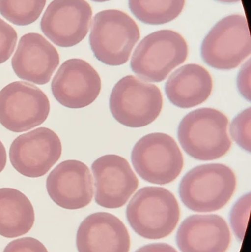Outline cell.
Instances as JSON below:
<instances>
[{
    "instance_id": "obj_9",
    "label": "cell",
    "mask_w": 251,
    "mask_h": 252,
    "mask_svg": "<svg viewBox=\"0 0 251 252\" xmlns=\"http://www.w3.org/2000/svg\"><path fill=\"white\" fill-rule=\"evenodd\" d=\"M50 104L45 93L25 81H15L0 91V124L14 133L28 131L45 122Z\"/></svg>"
},
{
    "instance_id": "obj_19",
    "label": "cell",
    "mask_w": 251,
    "mask_h": 252,
    "mask_svg": "<svg viewBox=\"0 0 251 252\" xmlns=\"http://www.w3.org/2000/svg\"><path fill=\"white\" fill-rule=\"evenodd\" d=\"M35 222L29 198L18 189L0 188V235L7 238L25 235Z\"/></svg>"
},
{
    "instance_id": "obj_15",
    "label": "cell",
    "mask_w": 251,
    "mask_h": 252,
    "mask_svg": "<svg viewBox=\"0 0 251 252\" xmlns=\"http://www.w3.org/2000/svg\"><path fill=\"white\" fill-rule=\"evenodd\" d=\"M11 63L20 79L44 85L58 67L60 56L56 47L44 36L30 32L19 40Z\"/></svg>"
},
{
    "instance_id": "obj_28",
    "label": "cell",
    "mask_w": 251,
    "mask_h": 252,
    "mask_svg": "<svg viewBox=\"0 0 251 252\" xmlns=\"http://www.w3.org/2000/svg\"><path fill=\"white\" fill-rule=\"evenodd\" d=\"M7 163V152L2 142L0 141V173L3 171Z\"/></svg>"
},
{
    "instance_id": "obj_16",
    "label": "cell",
    "mask_w": 251,
    "mask_h": 252,
    "mask_svg": "<svg viewBox=\"0 0 251 252\" xmlns=\"http://www.w3.org/2000/svg\"><path fill=\"white\" fill-rule=\"evenodd\" d=\"M76 246L78 252H129L131 239L128 229L117 217L96 213L80 225Z\"/></svg>"
},
{
    "instance_id": "obj_27",
    "label": "cell",
    "mask_w": 251,
    "mask_h": 252,
    "mask_svg": "<svg viewBox=\"0 0 251 252\" xmlns=\"http://www.w3.org/2000/svg\"><path fill=\"white\" fill-rule=\"evenodd\" d=\"M135 252H178L172 246L167 244H153L144 246Z\"/></svg>"
},
{
    "instance_id": "obj_29",
    "label": "cell",
    "mask_w": 251,
    "mask_h": 252,
    "mask_svg": "<svg viewBox=\"0 0 251 252\" xmlns=\"http://www.w3.org/2000/svg\"><path fill=\"white\" fill-rule=\"evenodd\" d=\"M216 1L223 3H235L240 1V0H216Z\"/></svg>"
},
{
    "instance_id": "obj_21",
    "label": "cell",
    "mask_w": 251,
    "mask_h": 252,
    "mask_svg": "<svg viewBox=\"0 0 251 252\" xmlns=\"http://www.w3.org/2000/svg\"><path fill=\"white\" fill-rule=\"evenodd\" d=\"M47 0H0V14L11 23L25 26L41 16Z\"/></svg>"
},
{
    "instance_id": "obj_4",
    "label": "cell",
    "mask_w": 251,
    "mask_h": 252,
    "mask_svg": "<svg viewBox=\"0 0 251 252\" xmlns=\"http://www.w3.org/2000/svg\"><path fill=\"white\" fill-rule=\"evenodd\" d=\"M140 38L135 21L118 10H103L94 17L89 36L97 60L109 66H120L129 60Z\"/></svg>"
},
{
    "instance_id": "obj_13",
    "label": "cell",
    "mask_w": 251,
    "mask_h": 252,
    "mask_svg": "<svg viewBox=\"0 0 251 252\" xmlns=\"http://www.w3.org/2000/svg\"><path fill=\"white\" fill-rule=\"evenodd\" d=\"M95 201L108 209L126 204L139 186L138 178L128 161L117 155H105L94 161Z\"/></svg>"
},
{
    "instance_id": "obj_2",
    "label": "cell",
    "mask_w": 251,
    "mask_h": 252,
    "mask_svg": "<svg viewBox=\"0 0 251 252\" xmlns=\"http://www.w3.org/2000/svg\"><path fill=\"white\" fill-rule=\"evenodd\" d=\"M126 216L132 229L140 236L162 239L176 227L180 219L179 204L168 189L146 187L133 197L127 207Z\"/></svg>"
},
{
    "instance_id": "obj_11",
    "label": "cell",
    "mask_w": 251,
    "mask_h": 252,
    "mask_svg": "<svg viewBox=\"0 0 251 252\" xmlns=\"http://www.w3.org/2000/svg\"><path fill=\"white\" fill-rule=\"evenodd\" d=\"M92 9L85 0H53L41 21L43 33L56 45L71 47L88 34Z\"/></svg>"
},
{
    "instance_id": "obj_25",
    "label": "cell",
    "mask_w": 251,
    "mask_h": 252,
    "mask_svg": "<svg viewBox=\"0 0 251 252\" xmlns=\"http://www.w3.org/2000/svg\"><path fill=\"white\" fill-rule=\"evenodd\" d=\"M3 252H49L44 244L33 238H19L7 244Z\"/></svg>"
},
{
    "instance_id": "obj_5",
    "label": "cell",
    "mask_w": 251,
    "mask_h": 252,
    "mask_svg": "<svg viewBox=\"0 0 251 252\" xmlns=\"http://www.w3.org/2000/svg\"><path fill=\"white\" fill-rule=\"evenodd\" d=\"M188 45L181 34L169 30L156 31L141 40L131 62L133 72L148 82H162L187 60Z\"/></svg>"
},
{
    "instance_id": "obj_14",
    "label": "cell",
    "mask_w": 251,
    "mask_h": 252,
    "mask_svg": "<svg viewBox=\"0 0 251 252\" xmlns=\"http://www.w3.org/2000/svg\"><path fill=\"white\" fill-rule=\"evenodd\" d=\"M47 189L59 207L66 210L84 208L91 202L94 195L92 176L82 161H62L49 174Z\"/></svg>"
},
{
    "instance_id": "obj_10",
    "label": "cell",
    "mask_w": 251,
    "mask_h": 252,
    "mask_svg": "<svg viewBox=\"0 0 251 252\" xmlns=\"http://www.w3.org/2000/svg\"><path fill=\"white\" fill-rule=\"evenodd\" d=\"M62 145L56 132L38 127L17 136L10 145V162L20 174L29 178L44 176L60 159Z\"/></svg>"
},
{
    "instance_id": "obj_26",
    "label": "cell",
    "mask_w": 251,
    "mask_h": 252,
    "mask_svg": "<svg viewBox=\"0 0 251 252\" xmlns=\"http://www.w3.org/2000/svg\"><path fill=\"white\" fill-rule=\"evenodd\" d=\"M251 60L245 63L237 77L239 92L248 101H251Z\"/></svg>"
},
{
    "instance_id": "obj_22",
    "label": "cell",
    "mask_w": 251,
    "mask_h": 252,
    "mask_svg": "<svg viewBox=\"0 0 251 252\" xmlns=\"http://www.w3.org/2000/svg\"><path fill=\"white\" fill-rule=\"evenodd\" d=\"M251 108L245 109L231 123L230 133L233 140L245 151L251 149Z\"/></svg>"
},
{
    "instance_id": "obj_20",
    "label": "cell",
    "mask_w": 251,
    "mask_h": 252,
    "mask_svg": "<svg viewBox=\"0 0 251 252\" xmlns=\"http://www.w3.org/2000/svg\"><path fill=\"white\" fill-rule=\"evenodd\" d=\"M129 7L137 19L147 25L168 23L176 19L185 0H129Z\"/></svg>"
},
{
    "instance_id": "obj_17",
    "label": "cell",
    "mask_w": 251,
    "mask_h": 252,
    "mask_svg": "<svg viewBox=\"0 0 251 252\" xmlns=\"http://www.w3.org/2000/svg\"><path fill=\"white\" fill-rule=\"evenodd\" d=\"M231 240L226 221L218 215H193L187 218L176 237L181 252H225Z\"/></svg>"
},
{
    "instance_id": "obj_30",
    "label": "cell",
    "mask_w": 251,
    "mask_h": 252,
    "mask_svg": "<svg viewBox=\"0 0 251 252\" xmlns=\"http://www.w3.org/2000/svg\"><path fill=\"white\" fill-rule=\"evenodd\" d=\"M91 1H96V2H104V1H109V0H91Z\"/></svg>"
},
{
    "instance_id": "obj_24",
    "label": "cell",
    "mask_w": 251,
    "mask_h": 252,
    "mask_svg": "<svg viewBox=\"0 0 251 252\" xmlns=\"http://www.w3.org/2000/svg\"><path fill=\"white\" fill-rule=\"evenodd\" d=\"M18 36L14 28L0 19V64L7 62L13 54Z\"/></svg>"
},
{
    "instance_id": "obj_23",
    "label": "cell",
    "mask_w": 251,
    "mask_h": 252,
    "mask_svg": "<svg viewBox=\"0 0 251 252\" xmlns=\"http://www.w3.org/2000/svg\"><path fill=\"white\" fill-rule=\"evenodd\" d=\"M251 193L242 196L236 202L231 212V223L233 231L240 241H243L251 210Z\"/></svg>"
},
{
    "instance_id": "obj_12",
    "label": "cell",
    "mask_w": 251,
    "mask_h": 252,
    "mask_svg": "<svg viewBox=\"0 0 251 252\" xmlns=\"http://www.w3.org/2000/svg\"><path fill=\"white\" fill-rule=\"evenodd\" d=\"M101 79L91 64L79 59L62 63L52 81L56 100L69 109H82L93 103L101 91Z\"/></svg>"
},
{
    "instance_id": "obj_1",
    "label": "cell",
    "mask_w": 251,
    "mask_h": 252,
    "mask_svg": "<svg viewBox=\"0 0 251 252\" xmlns=\"http://www.w3.org/2000/svg\"><path fill=\"white\" fill-rule=\"evenodd\" d=\"M228 126V118L220 111L212 108L196 109L180 123L178 140L184 151L195 159H218L231 147Z\"/></svg>"
},
{
    "instance_id": "obj_7",
    "label": "cell",
    "mask_w": 251,
    "mask_h": 252,
    "mask_svg": "<svg viewBox=\"0 0 251 252\" xmlns=\"http://www.w3.org/2000/svg\"><path fill=\"white\" fill-rule=\"evenodd\" d=\"M136 172L146 182L167 185L177 179L184 167V157L173 138L164 133L146 135L131 153Z\"/></svg>"
},
{
    "instance_id": "obj_3",
    "label": "cell",
    "mask_w": 251,
    "mask_h": 252,
    "mask_svg": "<svg viewBox=\"0 0 251 252\" xmlns=\"http://www.w3.org/2000/svg\"><path fill=\"white\" fill-rule=\"evenodd\" d=\"M235 173L223 164L197 166L183 177L179 195L184 205L195 212L209 213L225 207L235 192Z\"/></svg>"
},
{
    "instance_id": "obj_8",
    "label": "cell",
    "mask_w": 251,
    "mask_h": 252,
    "mask_svg": "<svg viewBox=\"0 0 251 252\" xmlns=\"http://www.w3.org/2000/svg\"><path fill=\"white\" fill-rule=\"evenodd\" d=\"M251 53L249 25L243 15H231L221 19L201 45L203 60L211 67L221 70L237 68Z\"/></svg>"
},
{
    "instance_id": "obj_18",
    "label": "cell",
    "mask_w": 251,
    "mask_h": 252,
    "mask_svg": "<svg viewBox=\"0 0 251 252\" xmlns=\"http://www.w3.org/2000/svg\"><path fill=\"white\" fill-rule=\"evenodd\" d=\"M210 73L195 63L184 65L168 78L165 92L169 101L181 109H190L204 103L212 94Z\"/></svg>"
},
{
    "instance_id": "obj_6",
    "label": "cell",
    "mask_w": 251,
    "mask_h": 252,
    "mask_svg": "<svg viewBox=\"0 0 251 252\" xmlns=\"http://www.w3.org/2000/svg\"><path fill=\"white\" fill-rule=\"evenodd\" d=\"M109 106L118 123L127 127H141L157 119L162 112L163 98L154 84L128 75L113 87Z\"/></svg>"
}]
</instances>
